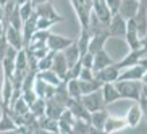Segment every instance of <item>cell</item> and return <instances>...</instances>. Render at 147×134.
<instances>
[{
  "label": "cell",
  "instance_id": "obj_36",
  "mask_svg": "<svg viewBox=\"0 0 147 134\" xmlns=\"http://www.w3.org/2000/svg\"><path fill=\"white\" fill-rule=\"evenodd\" d=\"M89 128L91 125L84 120H76L73 128H71V134H89Z\"/></svg>",
  "mask_w": 147,
  "mask_h": 134
},
{
  "label": "cell",
  "instance_id": "obj_32",
  "mask_svg": "<svg viewBox=\"0 0 147 134\" xmlns=\"http://www.w3.org/2000/svg\"><path fill=\"white\" fill-rule=\"evenodd\" d=\"M29 113L34 115L36 118H42L45 113V100L44 99H36L32 104L29 105Z\"/></svg>",
  "mask_w": 147,
  "mask_h": 134
},
{
  "label": "cell",
  "instance_id": "obj_11",
  "mask_svg": "<svg viewBox=\"0 0 147 134\" xmlns=\"http://www.w3.org/2000/svg\"><path fill=\"white\" fill-rule=\"evenodd\" d=\"M34 13L37 15V18H47V20H53V21H57V23L65 21V18L57 13L55 8H53V5L50 3V2L40 3V5H37V7H34Z\"/></svg>",
  "mask_w": 147,
  "mask_h": 134
},
{
  "label": "cell",
  "instance_id": "obj_1",
  "mask_svg": "<svg viewBox=\"0 0 147 134\" xmlns=\"http://www.w3.org/2000/svg\"><path fill=\"white\" fill-rule=\"evenodd\" d=\"M113 84H115L118 94H120V99H128V100H133V102H138L139 94H141L146 82L144 81H115Z\"/></svg>",
  "mask_w": 147,
  "mask_h": 134
},
{
  "label": "cell",
  "instance_id": "obj_25",
  "mask_svg": "<svg viewBox=\"0 0 147 134\" xmlns=\"http://www.w3.org/2000/svg\"><path fill=\"white\" fill-rule=\"evenodd\" d=\"M78 82H79V91H81V95L97 92V91H100V87H102V82L97 81L95 78L89 79V81H78Z\"/></svg>",
  "mask_w": 147,
  "mask_h": 134
},
{
  "label": "cell",
  "instance_id": "obj_22",
  "mask_svg": "<svg viewBox=\"0 0 147 134\" xmlns=\"http://www.w3.org/2000/svg\"><path fill=\"white\" fill-rule=\"evenodd\" d=\"M53 71V73L58 76V78L63 81V76H65L66 69H68V63H66L65 57H63V53L61 52H55V55H53V60H52V68H50Z\"/></svg>",
  "mask_w": 147,
  "mask_h": 134
},
{
  "label": "cell",
  "instance_id": "obj_6",
  "mask_svg": "<svg viewBox=\"0 0 147 134\" xmlns=\"http://www.w3.org/2000/svg\"><path fill=\"white\" fill-rule=\"evenodd\" d=\"M81 104L84 105L89 113L92 112H97V110H104L105 108V104H104V99H102V94L100 91L97 92H92V94H86V95H81Z\"/></svg>",
  "mask_w": 147,
  "mask_h": 134
},
{
  "label": "cell",
  "instance_id": "obj_8",
  "mask_svg": "<svg viewBox=\"0 0 147 134\" xmlns=\"http://www.w3.org/2000/svg\"><path fill=\"white\" fill-rule=\"evenodd\" d=\"M73 42H74V39H69V37H65V36L50 32L45 45H47V48L50 52H63V50H65L68 45H71Z\"/></svg>",
  "mask_w": 147,
  "mask_h": 134
},
{
  "label": "cell",
  "instance_id": "obj_31",
  "mask_svg": "<svg viewBox=\"0 0 147 134\" xmlns=\"http://www.w3.org/2000/svg\"><path fill=\"white\" fill-rule=\"evenodd\" d=\"M39 126L42 131H49V133H58V120L49 116H42L39 118Z\"/></svg>",
  "mask_w": 147,
  "mask_h": 134
},
{
  "label": "cell",
  "instance_id": "obj_20",
  "mask_svg": "<svg viewBox=\"0 0 147 134\" xmlns=\"http://www.w3.org/2000/svg\"><path fill=\"white\" fill-rule=\"evenodd\" d=\"M100 94H102V99H104L105 107L110 105V104H113V102H117V100H120V94H118L117 87H115L113 82H105V84H102Z\"/></svg>",
  "mask_w": 147,
  "mask_h": 134
},
{
  "label": "cell",
  "instance_id": "obj_4",
  "mask_svg": "<svg viewBox=\"0 0 147 134\" xmlns=\"http://www.w3.org/2000/svg\"><path fill=\"white\" fill-rule=\"evenodd\" d=\"M113 65L118 69H125L129 66H136V65H146L147 66V60H146V47L144 48H138V50H129L120 61H115Z\"/></svg>",
  "mask_w": 147,
  "mask_h": 134
},
{
  "label": "cell",
  "instance_id": "obj_26",
  "mask_svg": "<svg viewBox=\"0 0 147 134\" xmlns=\"http://www.w3.org/2000/svg\"><path fill=\"white\" fill-rule=\"evenodd\" d=\"M63 57H65V60H66V63H68V68L69 66H73L76 61L79 60V50H78V45H76V40H74L71 45H68V47L63 50Z\"/></svg>",
  "mask_w": 147,
  "mask_h": 134
},
{
  "label": "cell",
  "instance_id": "obj_17",
  "mask_svg": "<svg viewBox=\"0 0 147 134\" xmlns=\"http://www.w3.org/2000/svg\"><path fill=\"white\" fill-rule=\"evenodd\" d=\"M32 91L36 92L37 99L47 100V99H50V97H53V94H55V87L50 86V84H47V82H44L42 79H39L37 76H36V81H34V86H32Z\"/></svg>",
  "mask_w": 147,
  "mask_h": 134
},
{
  "label": "cell",
  "instance_id": "obj_29",
  "mask_svg": "<svg viewBox=\"0 0 147 134\" xmlns=\"http://www.w3.org/2000/svg\"><path fill=\"white\" fill-rule=\"evenodd\" d=\"M11 94H13V84H11L10 78H5V76H2V104H3V105H8Z\"/></svg>",
  "mask_w": 147,
  "mask_h": 134
},
{
  "label": "cell",
  "instance_id": "obj_14",
  "mask_svg": "<svg viewBox=\"0 0 147 134\" xmlns=\"http://www.w3.org/2000/svg\"><path fill=\"white\" fill-rule=\"evenodd\" d=\"M139 7H141L139 0H121L120 7H118V15H121L126 21L133 20L136 16V13H138Z\"/></svg>",
  "mask_w": 147,
  "mask_h": 134
},
{
  "label": "cell",
  "instance_id": "obj_33",
  "mask_svg": "<svg viewBox=\"0 0 147 134\" xmlns=\"http://www.w3.org/2000/svg\"><path fill=\"white\" fill-rule=\"evenodd\" d=\"M66 92H68L69 99H81V91H79V82L78 79H71V81H66Z\"/></svg>",
  "mask_w": 147,
  "mask_h": 134
},
{
  "label": "cell",
  "instance_id": "obj_5",
  "mask_svg": "<svg viewBox=\"0 0 147 134\" xmlns=\"http://www.w3.org/2000/svg\"><path fill=\"white\" fill-rule=\"evenodd\" d=\"M146 76H147V66L136 65L125 68V71H120L117 81H144Z\"/></svg>",
  "mask_w": 147,
  "mask_h": 134
},
{
  "label": "cell",
  "instance_id": "obj_27",
  "mask_svg": "<svg viewBox=\"0 0 147 134\" xmlns=\"http://www.w3.org/2000/svg\"><path fill=\"white\" fill-rule=\"evenodd\" d=\"M76 40V45H78L79 55H84L87 52V45H89V40H91V32L87 28H81V32H79V37Z\"/></svg>",
  "mask_w": 147,
  "mask_h": 134
},
{
  "label": "cell",
  "instance_id": "obj_45",
  "mask_svg": "<svg viewBox=\"0 0 147 134\" xmlns=\"http://www.w3.org/2000/svg\"><path fill=\"white\" fill-rule=\"evenodd\" d=\"M47 2H50V0H31L32 7H37V5H40V3H47Z\"/></svg>",
  "mask_w": 147,
  "mask_h": 134
},
{
  "label": "cell",
  "instance_id": "obj_39",
  "mask_svg": "<svg viewBox=\"0 0 147 134\" xmlns=\"http://www.w3.org/2000/svg\"><path fill=\"white\" fill-rule=\"evenodd\" d=\"M92 60H94V55L89 52H86L84 55L79 57V63H81V68H87L92 69Z\"/></svg>",
  "mask_w": 147,
  "mask_h": 134
},
{
  "label": "cell",
  "instance_id": "obj_7",
  "mask_svg": "<svg viewBox=\"0 0 147 134\" xmlns=\"http://www.w3.org/2000/svg\"><path fill=\"white\" fill-rule=\"evenodd\" d=\"M107 31H108V36H110V37H125L126 20L118 13L112 15L110 23L107 24Z\"/></svg>",
  "mask_w": 147,
  "mask_h": 134
},
{
  "label": "cell",
  "instance_id": "obj_38",
  "mask_svg": "<svg viewBox=\"0 0 147 134\" xmlns=\"http://www.w3.org/2000/svg\"><path fill=\"white\" fill-rule=\"evenodd\" d=\"M57 24V21L53 20H47V18H37L36 21V29H42V31H50V28Z\"/></svg>",
  "mask_w": 147,
  "mask_h": 134
},
{
  "label": "cell",
  "instance_id": "obj_18",
  "mask_svg": "<svg viewBox=\"0 0 147 134\" xmlns=\"http://www.w3.org/2000/svg\"><path fill=\"white\" fill-rule=\"evenodd\" d=\"M142 115L144 112L141 110V107L138 105V102H134L129 108H128V112L125 115V120H126V125L128 128H138L141 120H142Z\"/></svg>",
  "mask_w": 147,
  "mask_h": 134
},
{
  "label": "cell",
  "instance_id": "obj_50",
  "mask_svg": "<svg viewBox=\"0 0 147 134\" xmlns=\"http://www.w3.org/2000/svg\"><path fill=\"white\" fill-rule=\"evenodd\" d=\"M7 2H10V0H0V5H2V7H3V5L7 3Z\"/></svg>",
  "mask_w": 147,
  "mask_h": 134
},
{
  "label": "cell",
  "instance_id": "obj_10",
  "mask_svg": "<svg viewBox=\"0 0 147 134\" xmlns=\"http://www.w3.org/2000/svg\"><path fill=\"white\" fill-rule=\"evenodd\" d=\"M108 37H110V36H108V31L107 29L92 32V34H91V40H89V45H87V52L94 55V53H97L99 50L105 48V42H107Z\"/></svg>",
  "mask_w": 147,
  "mask_h": 134
},
{
  "label": "cell",
  "instance_id": "obj_40",
  "mask_svg": "<svg viewBox=\"0 0 147 134\" xmlns=\"http://www.w3.org/2000/svg\"><path fill=\"white\" fill-rule=\"evenodd\" d=\"M21 99L24 100L28 105H31L36 99H37V95H36V92L32 91V89H26V91H21Z\"/></svg>",
  "mask_w": 147,
  "mask_h": 134
},
{
  "label": "cell",
  "instance_id": "obj_23",
  "mask_svg": "<svg viewBox=\"0 0 147 134\" xmlns=\"http://www.w3.org/2000/svg\"><path fill=\"white\" fill-rule=\"evenodd\" d=\"M16 131V125L13 123L11 116L8 115L5 105L2 104V116H0V134L2 133H15Z\"/></svg>",
  "mask_w": 147,
  "mask_h": 134
},
{
  "label": "cell",
  "instance_id": "obj_48",
  "mask_svg": "<svg viewBox=\"0 0 147 134\" xmlns=\"http://www.w3.org/2000/svg\"><path fill=\"white\" fill-rule=\"evenodd\" d=\"M0 21H3V7L0 5Z\"/></svg>",
  "mask_w": 147,
  "mask_h": 134
},
{
  "label": "cell",
  "instance_id": "obj_12",
  "mask_svg": "<svg viewBox=\"0 0 147 134\" xmlns=\"http://www.w3.org/2000/svg\"><path fill=\"white\" fill-rule=\"evenodd\" d=\"M65 108L68 110L69 113H71V115H73L74 118H76V120H84V121H87V123H89V116H91V113L84 108V105L81 104V100L68 99Z\"/></svg>",
  "mask_w": 147,
  "mask_h": 134
},
{
  "label": "cell",
  "instance_id": "obj_34",
  "mask_svg": "<svg viewBox=\"0 0 147 134\" xmlns=\"http://www.w3.org/2000/svg\"><path fill=\"white\" fill-rule=\"evenodd\" d=\"M18 13H20V18H21V21L24 23L31 15L34 13V7L31 2H26V3H21L18 5Z\"/></svg>",
  "mask_w": 147,
  "mask_h": 134
},
{
  "label": "cell",
  "instance_id": "obj_37",
  "mask_svg": "<svg viewBox=\"0 0 147 134\" xmlns=\"http://www.w3.org/2000/svg\"><path fill=\"white\" fill-rule=\"evenodd\" d=\"M8 108H11V110H13L15 113H18V115H26V113L29 112V105H28L21 97H20L13 105H10Z\"/></svg>",
  "mask_w": 147,
  "mask_h": 134
},
{
  "label": "cell",
  "instance_id": "obj_19",
  "mask_svg": "<svg viewBox=\"0 0 147 134\" xmlns=\"http://www.w3.org/2000/svg\"><path fill=\"white\" fill-rule=\"evenodd\" d=\"M5 39H7V42H8L10 47L16 48V50L24 48L23 36H21V31L20 29H15V28H11V26H7V29H5Z\"/></svg>",
  "mask_w": 147,
  "mask_h": 134
},
{
  "label": "cell",
  "instance_id": "obj_21",
  "mask_svg": "<svg viewBox=\"0 0 147 134\" xmlns=\"http://www.w3.org/2000/svg\"><path fill=\"white\" fill-rule=\"evenodd\" d=\"M63 112H65V105H61L60 102H57L53 97L45 100V113H44V116L58 120V116H60Z\"/></svg>",
  "mask_w": 147,
  "mask_h": 134
},
{
  "label": "cell",
  "instance_id": "obj_41",
  "mask_svg": "<svg viewBox=\"0 0 147 134\" xmlns=\"http://www.w3.org/2000/svg\"><path fill=\"white\" fill-rule=\"evenodd\" d=\"M92 78H94L92 69L81 68V71H79V76H78V81H89V79H92Z\"/></svg>",
  "mask_w": 147,
  "mask_h": 134
},
{
  "label": "cell",
  "instance_id": "obj_9",
  "mask_svg": "<svg viewBox=\"0 0 147 134\" xmlns=\"http://www.w3.org/2000/svg\"><path fill=\"white\" fill-rule=\"evenodd\" d=\"M92 16L99 23H102L104 26H107L110 23V18H112V11L108 10L104 0H94L92 2Z\"/></svg>",
  "mask_w": 147,
  "mask_h": 134
},
{
  "label": "cell",
  "instance_id": "obj_46",
  "mask_svg": "<svg viewBox=\"0 0 147 134\" xmlns=\"http://www.w3.org/2000/svg\"><path fill=\"white\" fill-rule=\"evenodd\" d=\"M0 36H5V28H3V23L0 21Z\"/></svg>",
  "mask_w": 147,
  "mask_h": 134
},
{
  "label": "cell",
  "instance_id": "obj_13",
  "mask_svg": "<svg viewBox=\"0 0 147 134\" xmlns=\"http://www.w3.org/2000/svg\"><path fill=\"white\" fill-rule=\"evenodd\" d=\"M128 125H126L125 116H117V115H108L107 120H105L104 125V133L105 134H113V133H120V131L126 129Z\"/></svg>",
  "mask_w": 147,
  "mask_h": 134
},
{
  "label": "cell",
  "instance_id": "obj_49",
  "mask_svg": "<svg viewBox=\"0 0 147 134\" xmlns=\"http://www.w3.org/2000/svg\"><path fill=\"white\" fill-rule=\"evenodd\" d=\"M40 134H60V133H49V131H42Z\"/></svg>",
  "mask_w": 147,
  "mask_h": 134
},
{
  "label": "cell",
  "instance_id": "obj_44",
  "mask_svg": "<svg viewBox=\"0 0 147 134\" xmlns=\"http://www.w3.org/2000/svg\"><path fill=\"white\" fill-rule=\"evenodd\" d=\"M89 134H105L104 129H97V128H89Z\"/></svg>",
  "mask_w": 147,
  "mask_h": 134
},
{
  "label": "cell",
  "instance_id": "obj_16",
  "mask_svg": "<svg viewBox=\"0 0 147 134\" xmlns=\"http://www.w3.org/2000/svg\"><path fill=\"white\" fill-rule=\"evenodd\" d=\"M113 63H115V60L108 55V52L105 50V48H102V50H99L97 53H94V60H92V73H95V71H99V69H102V68H107V66L113 65Z\"/></svg>",
  "mask_w": 147,
  "mask_h": 134
},
{
  "label": "cell",
  "instance_id": "obj_42",
  "mask_svg": "<svg viewBox=\"0 0 147 134\" xmlns=\"http://www.w3.org/2000/svg\"><path fill=\"white\" fill-rule=\"evenodd\" d=\"M104 2L107 3V7H108V10L112 11V15L118 13V7H120L121 0H104Z\"/></svg>",
  "mask_w": 147,
  "mask_h": 134
},
{
  "label": "cell",
  "instance_id": "obj_28",
  "mask_svg": "<svg viewBox=\"0 0 147 134\" xmlns=\"http://www.w3.org/2000/svg\"><path fill=\"white\" fill-rule=\"evenodd\" d=\"M39 79H42L44 82H47V84H50V86L57 87L58 84L61 82V79L57 76L55 73H53L52 69H45V71H37V74H36Z\"/></svg>",
  "mask_w": 147,
  "mask_h": 134
},
{
  "label": "cell",
  "instance_id": "obj_24",
  "mask_svg": "<svg viewBox=\"0 0 147 134\" xmlns=\"http://www.w3.org/2000/svg\"><path fill=\"white\" fill-rule=\"evenodd\" d=\"M108 113L107 110H97V112H92L91 116H89V125L92 128H97V129H104V125H105V120H107Z\"/></svg>",
  "mask_w": 147,
  "mask_h": 134
},
{
  "label": "cell",
  "instance_id": "obj_30",
  "mask_svg": "<svg viewBox=\"0 0 147 134\" xmlns=\"http://www.w3.org/2000/svg\"><path fill=\"white\" fill-rule=\"evenodd\" d=\"M15 71H21V73H26L28 71V55L26 50L21 48L18 50L16 58H15Z\"/></svg>",
  "mask_w": 147,
  "mask_h": 134
},
{
  "label": "cell",
  "instance_id": "obj_35",
  "mask_svg": "<svg viewBox=\"0 0 147 134\" xmlns=\"http://www.w3.org/2000/svg\"><path fill=\"white\" fill-rule=\"evenodd\" d=\"M53 55H55V52H50V50H49L47 55L42 57L40 60H37V71H45V69H50V68H52Z\"/></svg>",
  "mask_w": 147,
  "mask_h": 134
},
{
  "label": "cell",
  "instance_id": "obj_47",
  "mask_svg": "<svg viewBox=\"0 0 147 134\" xmlns=\"http://www.w3.org/2000/svg\"><path fill=\"white\" fill-rule=\"evenodd\" d=\"M16 5H21V3H26V2H31V0H13Z\"/></svg>",
  "mask_w": 147,
  "mask_h": 134
},
{
  "label": "cell",
  "instance_id": "obj_3",
  "mask_svg": "<svg viewBox=\"0 0 147 134\" xmlns=\"http://www.w3.org/2000/svg\"><path fill=\"white\" fill-rule=\"evenodd\" d=\"M69 3L73 7L76 16H78L79 26L87 28L92 15V0H69Z\"/></svg>",
  "mask_w": 147,
  "mask_h": 134
},
{
  "label": "cell",
  "instance_id": "obj_2",
  "mask_svg": "<svg viewBox=\"0 0 147 134\" xmlns=\"http://www.w3.org/2000/svg\"><path fill=\"white\" fill-rule=\"evenodd\" d=\"M123 39L126 40L129 50H138V48L146 47V37L141 36L134 20H128L126 21V32H125V37Z\"/></svg>",
  "mask_w": 147,
  "mask_h": 134
},
{
  "label": "cell",
  "instance_id": "obj_15",
  "mask_svg": "<svg viewBox=\"0 0 147 134\" xmlns=\"http://www.w3.org/2000/svg\"><path fill=\"white\" fill-rule=\"evenodd\" d=\"M120 71L121 69H118L115 65H110V66H107V68H102V69H99V71H95L94 78L97 79V81H100L102 84H105V82H115L118 79Z\"/></svg>",
  "mask_w": 147,
  "mask_h": 134
},
{
  "label": "cell",
  "instance_id": "obj_43",
  "mask_svg": "<svg viewBox=\"0 0 147 134\" xmlns=\"http://www.w3.org/2000/svg\"><path fill=\"white\" fill-rule=\"evenodd\" d=\"M7 48H8V42L5 39V36H0V61H2V58L5 57Z\"/></svg>",
  "mask_w": 147,
  "mask_h": 134
},
{
  "label": "cell",
  "instance_id": "obj_51",
  "mask_svg": "<svg viewBox=\"0 0 147 134\" xmlns=\"http://www.w3.org/2000/svg\"><path fill=\"white\" fill-rule=\"evenodd\" d=\"M13 134H18V133H13Z\"/></svg>",
  "mask_w": 147,
  "mask_h": 134
}]
</instances>
